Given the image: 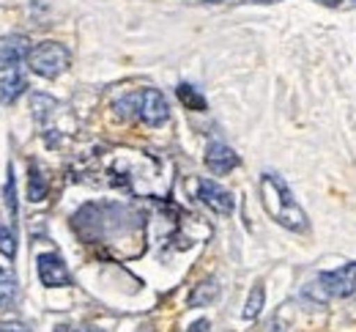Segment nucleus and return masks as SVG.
<instances>
[{
  "mask_svg": "<svg viewBox=\"0 0 356 332\" xmlns=\"http://www.w3.org/2000/svg\"><path fill=\"white\" fill-rule=\"evenodd\" d=\"M261 200H264V209L268 212V217L274 223H280L282 228L288 231H296V234H305L307 231V214L305 209L299 206V200L293 198L291 187L277 176L266 171L261 176Z\"/></svg>",
  "mask_w": 356,
  "mask_h": 332,
  "instance_id": "f257e3e1",
  "label": "nucleus"
},
{
  "mask_svg": "<svg viewBox=\"0 0 356 332\" xmlns=\"http://www.w3.org/2000/svg\"><path fill=\"white\" fill-rule=\"evenodd\" d=\"M69 61H72L69 49L63 47V45H58V42H42V45H36V47L31 49V55H28L31 72H36L39 77H47V80L63 74L69 69Z\"/></svg>",
  "mask_w": 356,
  "mask_h": 332,
  "instance_id": "f03ea898",
  "label": "nucleus"
},
{
  "mask_svg": "<svg viewBox=\"0 0 356 332\" xmlns=\"http://www.w3.org/2000/svg\"><path fill=\"white\" fill-rule=\"evenodd\" d=\"M134 113L148 124V127H159L170 118V107L162 91L156 88H143L140 94H134Z\"/></svg>",
  "mask_w": 356,
  "mask_h": 332,
  "instance_id": "7ed1b4c3",
  "label": "nucleus"
},
{
  "mask_svg": "<svg viewBox=\"0 0 356 332\" xmlns=\"http://www.w3.org/2000/svg\"><path fill=\"white\" fill-rule=\"evenodd\" d=\"M318 288L323 297H351L356 288V261L343 264L340 269L323 272L318 278Z\"/></svg>",
  "mask_w": 356,
  "mask_h": 332,
  "instance_id": "20e7f679",
  "label": "nucleus"
},
{
  "mask_svg": "<svg viewBox=\"0 0 356 332\" xmlns=\"http://www.w3.org/2000/svg\"><path fill=\"white\" fill-rule=\"evenodd\" d=\"M39 280L47 288H60V285L72 283L69 269H66V264L58 253H42L39 255Z\"/></svg>",
  "mask_w": 356,
  "mask_h": 332,
  "instance_id": "39448f33",
  "label": "nucleus"
},
{
  "mask_svg": "<svg viewBox=\"0 0 356 332\" xmlns=\"http://www.w3.org/2000/svg\"><path fill=\"white\" fill-rule=\"evenodd\" d=\"M197 198L211 212H217V214H230L233 212V195L225 190V187H220L217 182H211V179H203L197 184Z\"/></svg>",
  "mask_w": 356,
  "mask_h": 332,
  "instance_id": "423d86ee",
  "label": "nucleus"
},
{
  "mask_svg": "<svg viewBox=\"0 0 356 332\" xmlns=\"http://www.w3.org/2000/svg\"><path fill=\"white\" fill-rule=\"evenodd\" d=\"M206 165H209L211 173L225 176V173H230L238 165V154L230 145H225V143H211L206 148Z\"/></svg>",
  "mask_w": 356,
  "mask_h": 332,
  "instance_id": "0eeeda50",
  "label": "nucleus"
},
{
  "mask_svg": "<svg viewBox=\"0 0 356 332\" xmlns=\"http://www.w3.org/2000/svg\"><path fill=\"white\" fill-rule=\"evenodd\" d=\"M31 42L25 36H8L0 42V69H14L17 63L28 61Z\"/></svg>",
  "mask_w": 356,
  "mask_h": 332,
  "instance_id": "6e6552de",
  "label": "nucleus"
},
{
  "mask_svg": "<svg viewBox=\"0 0 356 332\" xmlns=\"http://www.w3.org/2000/svg\"><path fill=\"white\" fill-rule=\"evenodd\" d=\"M25 88H28V80H25L19 72H8V74L0 80V104L17 102L19 96L25 94Z\"/></svg>",
  "mask_w": 356,
  "mask_h": 332,
  "instance_id": "1a4fd4ad",
  "label": "nucleus"
},
{
  "mask_svg": "<svg viewBox=\"0 0 356 332\" xmlns=\"http://www.w3.org/2000/svg\"><path fill=\"white\" fill-rule=\"evenodd\" d=\"M217 294H220V285L214 283V280H203L200 285H195V291L189 294V305L192 308H203V305L214 302Z\"/></svg>",
  "mask_w": 356,
  "mask_h": 332,
  "instance_id": "9d476101",
  "label": "nucleus"
},
{
  "mask_svg": "<svg viewBox=\"0 0 356 332\" xmlns=\"http://www.w3.org/2000/svg\"><path fill=\"white\" fill-rule=\"evenodd\" d=\"M17 291H19V285H17L14 272H8L6 267H0V308H8L17 299Z\"/></svg>",
  "mask_w": 356,
  "mask_h": 332,
  "instance_id": "9b49d317",
  "label": "nucleus"
},
{
  "mask_svg": "<svg viewBox=\"0 0 356 332\" xmlns=\"http://www.w3.org/2000/svg\"><path fill=\"white\" fill-rule=\"evenodd\" d=\"M28 195H31L33 203L47 198V182L42 171H39V165H31V171H28Z\"/></svg>",
  "mask_w": 356,
  "mask_h": 332,
  "instance_id": "f8f14e48",
  "label": "nucleus"
},
{
  "mask_svg": "<svg viewBox=\"0 0 356 332\" xmlns=\"http://www.w3.org/2000/svg\"><path fill=\"white\" fill-rule=\"evenodd\" d=\"M178 99H181L189 110H197V113H200V110H206V96L200 94L197 88L186 86V83H181V86H178Z\"/></svg>",
  "mask_w": 356,
  "mask_h": 332,
  "instance_id": "ddd939ff",
  "label": "nucleus"
},
{
  "mask_svg": "<svg viewBox=\"0 0 356 332\" xmlns=\"http://www.w3.org/2000/svg\"><path fill=\"white\" fill-rule=\"evenodd\" d=\"M261 310H264V288L255 285L252 294H250V299H247V305H244V319H255Z\"/></svg>",
  "mask_w": 356,
  "mask_h": 332,
  "instance_id": "4468645a",
  "label": "nucleus"
},
{
  "mask_svg": "<svg viewBox=\"0 0 356 332\" xmlns=\"http://www.w3.org/2000/svg\"><path fill=\"white\" fill-rule=\"evenodd\" d=\"M0 253L6 258H14L17 255V234L8 226H0Z\"/></svg>",
  "mask_w": 356,
  "mask_h": 332,
  "instance_id": "2eb2a0df",
  "label": "nucleus"
},
{
  "mask_svg": "<svg viewBox=\"0 0 356 332\" xmlns=\"http://www.w3.org/2000/svg\"><path fill=\"white\" fill-rule=\"evenodd\" d=\"M6 206H8V214L14 217L17 214V184H14L11 168H8V179H6Z\"/></svg>",
  "mask_w": 356,
  "mask_h": 332,
  "instance_id": "dca6fc26",
  "label": "nucleus"
},
{
  "mask_svg": "<svg viewBox=\"0 0 356 332\" xmlns=\"http://www.w3.org/2000/svg\"><path fill=\"white\" fill-rule=\"evenodd\" d=\"M209 330V322L206 319H200V322H195L192 327H189V332H206Z\"/></svg>",
  "mask_w": 356,
  "mask_h": 332,
  "instance_id": "f3484780",
  "label": "nucleus"
},
{
  "mask_svg": "<svg viewBox=\"0 0 356 332\" xmlns=\"http://www.w3.org/2000/svg\"><path fill=\"white\" fill-rule=\"evenodd\" d=\"M0 332H28L22 324H0Z\"/></svg>",
  "mask_w": 356,
  "mask_h": 332,
  "instance_id": "a211bd4d",
  "label": "nucleus"
},
{
  "mask_svg": "<svg viewBox=\"0 0 356 332\" xmlns=\"http://www.w3.org/2000/svg\"><path fill=\"white\" fill-rule=\"evenodd\" d=\"M321 3H323V6H337L340 0H321Z\"/></svg>",
  "mask_w": 356,
  "mask_h": 332,
  "instance_id": "6ab92c4d",
  "label": "nucleus"
},
{
  "mask_svg": "<svg viewBox=\"0 0 356 332\" xmlns=\"http://www.w3.org/2000/svg\"><path fill=\"white\" fill-rule=\"evenodd\" d=\"M58 332H74V330H69V327H58Z\"/></svg>",
  "mask_w": 356,
  "mask_h": 332,
  "instance_id": "aec40b11",
  "label": "nucleus"
},
{
  "mask_svg": "<svg viewBox=\"0 0 356 332\" xmlns=\"http://www.w3.org/2000/svg\"><path fill=\"white\" fill-rule=\"evenodd\" d=\"M258 3H271V0H258Z\"/></svg>",
  "mask_w": 356,
  "mask_h": 332,
  "instance_id": "412c9836",
  "label": "nucleus"
},
{
  "mask_svg": "<svg viewBox=\"0 0 356 332\" xmlns=\"http://www.w3.org/2000/svg\"><path fill=\"white\" fill-rule=\"evenodd\" d=\"M211 3H220V0H211Z\"/></svg>",
  "mask_w": 356,
  "mask_h": 332,
  "instance_id": "4be33fe9",
  "label": "nucleus"
}]
</instances>
